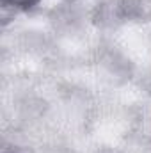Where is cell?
Instances as JSON below:
<instances>
[{"label":"cell","instance_id":"obj_1","mask_svg":"<svg viewBox=\"0 0 151 153\" xmlns=\"http://www.w3.org/2000/svg\"><path fill=\"white\" fill-rule=\"evenodd\" d=\"M5 4H11L14 7H21V9H29L32 5H36L39 0H4Z\"/></svg>","mask_w":151,"mask_h":153}]
</instances>
